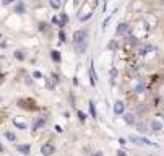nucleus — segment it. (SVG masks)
I'll return each instance as SVG.
<instances>
[{
	"label": "nucleus",
	"mask_w": 164,
	"mask_h": 156,
	"mask_svg": "<svg viewBox=\"0 0 164 156\" xmlns=\"http://www.w3.org/2000/svg\"><path fill=\"white\" fill-rule=\"evenodd\" d=\"M129 140L135 145H146V146H153V148H159V145L154 142H151L150 138H145V137H138V135H130Z\"/></svg>",
	"instance_id": "f257e3e1"
},
{
	"label": "nucleus",
	"mask_w": 164,
	"mask_h": 156,
	"mask_svg": "<svg viewBox=\"0 0 164 156\" xmlns=\"http://www.w3.org/2000/svg\"><path fill=\"white\" fill-rule=\"evenodd\" d=\"M73 47H75V51H77V54H84L88 49V38L73 41Z\"/></svg>",
	"instance_id": "f03ea898"
},
{
	"label": "nucleus",
	"mask_w": 164,
	"mask_h": 156,
	"mask_svg": "<svg viewBox=\"0 0 164 156\" xmlns=\"http://www.w3.org/2000/svg\"><path fill=\"white\" fill-rule=\"evenodd\" d=\"M54 151H55V146L52 145V143H44V145L41 146V153L42 156H52Z\"/></svg>",
	"instance_id": "7ed1b4c3"
},
{
	"label": "nucleus",
	"mask_w": 164,
	"mask_h": 156,
	"mask_svg": "<svg viewBox=\"0 0 164 156\" xmlns=\"http://www.w3.org/2000/svg\"><path fill=\"white\" fill-rule=\"evenodd\" d=\"M114 114L115 115L125 114V104H124V101H115L114 103Z\"/></svg>",
	"instance_id": "20e7f679"
},
{
	"label": "nucleus",
	"mask_w": 164,
	"mask_h": 156,
	"mask_svg": "<svg viewBox=\"0 0 164 156\" xmlns=\"http://www.w3.org/2000/svg\"><path fill=\"white\" fill-rule=\"evenodd\" d=\"M89 81H91L93 86H96V81H98V73H96V70H94V63H93V62H91V65H89Z\"/></svg>",
	"instance_id": "39448f33"
},
{
	"label": "nucleus",
	"mask_w": 164,
	"mask_h": 156,
	"mask_svg": "<svg viewBox=\"0 0 164 156\" xmlns=\"http://www.w3.org/2000/svg\"><path fill=\"white\" fill-rule=\"evenodd\" d=\"M127 31H129V24H127V23H122V21H120V23L117 24V29H115V36L127 34Z\"/></svg>",
	"instance_id": "423d86ee"
},
{
	"label": "nucleus",
	"mask_w": 164,
	"mask_h": 156,
	"mask_svg": "<svg viewBox=\"0 0 164 156\" xmlns=\"http://www.w3.org/2000/svg\"><path fill=\"white\" fill-rule=\"evenodd\" d=\"M15 13H20V15L26 13V5H25V2H21V0H18V2H16V5H15Z\"/></svg>",
	"instance_id": "0eeeda50"
},
{
	"label": "nucleus",
	"mask_w": 164,
	"mask_h": 156,
	"mask_svg": "<svg viewBox=\"0 0 164 156\" xmlns=\"http://www.w3.org/2000/svg\"><path fill=\"white\" fill-rule=\"evenodd\" d=\"M88 38V31L86 29H78V31L73 33V41H78V39H84Z\"/></svg>",
	"instance_id": "6e6552de"
},
{
	"label": "nucleus",
	"mask_w": 164,
	"mask_h": 156,
	"mask_svg": "<svg viewBox=\"0 0 164 156\" xmlns=\"http://www.w3.org/2000/svg\"><path fill=\"white\" fill-rule=\"evenodd\" d=\"M124 120H125L129 125H135V122H136V115H135V114H132V112H127V114L124 115Z\"/></svg>",
	"instance_id": "1a4fd4ad"
},
{
	"label": "nucleus",
	"mask_w": 164,
	"mask_h": 156,
	"mask_svg": "<svg viewBox=\"0 0 164 156\" xmlns=\"http://www.w3.org/2000/svg\"><path fill=\"white\" fill-rule=\"evenodd\" d=\"M150 128H151V132H159V130H163V122L153 120V122H151V125H150Z\"/></svg>",
	"instance_id": "9d476101"
},
{
	"label": "nucleus",
	"mask_w": 164,
	"mask_h": 156,
	"mask_svg": "<svg viewBox=\"0 0 164 156\" xmlns=\"http://www.w3.org/2000/svg\"><path fill=\"white\" fill-rule=\"evenodd\" d=\"M50 57H52L54 62H62V54H60V51H57V49H54V51H50Z\"/></svg>",
	"instance_id": "9b49d317"
},
{
	"label": "nucleus",
	"mask_w": 164,
	"mask_h": 156,
	"mask_svg": "<svg viewBox=\"0 0 164 156\" xmlns=\"http://www.w3.org/2000/svg\"><path fill=\"white\" fill-rule=\"evenodd\" d=\"M135 128L138 132L145 133V132H148V124H145V122H135Z\"/></svg>",
	"instance_id": "f8f14e48"
},
{
	"label": "nucleus",
	"mask_w": 164,
	"mask_h": 156,
	"mask_svg": "<svg viewBox=\"0 0 164 156\" xmlns=\"http://www.w3.org/2000/svg\"><path fill=\"white\" fill-rule=\"evenodd\" d=\"M16 150L20 153H23L25 156L29 155V151H31V148H29V145H16Z\"/></svg>",
	"instance_id": "ddd939ff"
},
{
	"label": "nucleus",
	"mask_w": 164,
	"mask_h": 156,
	"mask_svg": "<svg viewBox=\"0 0 164 156\" xmlns=\"http://www.w3.org/2000/svg\"><path fill=\"white\" fill-rule=\"evenodd\" d=\"M88 108H89V114H91V117H93V119L98 117V112H96V108H94V101H89V103H88Z\"/></svg>",
	"instance_id": "4468645a"
},
{
	"label": "nucleus",
	"mask_w": 164,
	"mask_h": 156,
	"mask_svg": "<svg viewBox=\"0 0 164 156\" xmlns=\"http://www.w3.org/2000/svg\"><path fill=\"white\" fill-rule=\"evenodd\" d=\"M49 5L54 10H60L62 8V0H49Z\"/></svg>",
	"instance_id": "2eb2a0df"
},
{
	"label": "nucleus",
	"mask_w": 164,
	"mask_h": 156,
	"mask_svg": "<svg viewBox=\"0 0 164 156\" xmlns=\"http://www.w3.org/2000/svg\"><path fill=\"white\" fill-rule=\"evenodd\" d=\"M115 13H117V8H115V10H114V11H112V13H111V15H109V16H107V18H106V20H104V21H102V26H101V28H102V29H106V28H107V24H109V21H111V20H112V18H114V16H115Z\"/></svg>",
	"instance_id": "dca6fc26"
},
{
	"label": "nucleus",
	"mask_w": 164,
	"mask_h": 156,
	"mask_svg": "<svg viewBox=\"0 0 164 156\" xmlns=\"http://www.w3.org/2000/svg\"><path fill=\"white\" fill-rule=\"evenodd\" d=\"M59 18H60V21H62V24H63V28L67 26V23H68V15H67V11H60L59 13Z\"/></svg>",
	"instance_id": "f3484780"
},
{
	"label": "nucleus",
	"mask_w": 164,
	"mask_h": 156,
	"mask_svg": "<svg viewBox=\"0 0 164 156\" xmlns=\"http://www.w3.org/2000/svg\"><path fill=\"white\" fill-rule=\"evenodd\" d=\"M44 117H41V119H36L34 120V124H33V130H38L39 127H42V125H44Z\"/></svg>",
	"instance_id": "a211bd4d"
},
{
	"label": "nucleus",
	"mask_w": 164,
	"mask_h": 156,
	"mask_svg": "<svg viewBox=\"0 0 164 156\" xmlns=\"http://www.w3.org/2000/svg\"><path fill=\"white\" fill-rule=\"evenodd\" d=\"M50 21H52V24H55V26H59L60 29H63V24H62V21H60V18L57 16V15H54Z\"/></svg>",
	"instance_id": "6ab92c4d"
},
{
	"label": "nucleus",
	"mask_w": 164,
	"mask_h": 156,
	"mask_svg": "<svg viewBox=\"0 0 164 156\" xmlns=\"http://www.w3.org/2000/svg\"><path fill=\"white\" fill-rule=\"evenodd\" d=\"M13 56H15V59H16V60H20V62H21V60H25V59H26V56H25V52H23V51H15V54H13Z\"/></svg>",
	"instance_id": "aec40b11"
},
{
	"label": "nucleus",
	"mask_w": 164,
	"mask_h": 156,
	"mask_svg": "<svg viewBox=\"0 0 164 156\" xmlns=\"http://www.w3.org/2000/svg\"><path fill=\"white\" fill-rule=\"evenodd\" d=\"M5 138L10 140V142H16V135L13 132H5Z\"/></svg>",
	"instance_id": "412c9836"
},
{
	"label": "nucleus",
	"mask_w": 164,
	"mask_h": 156,
	"mask_svg": "<svg viewBox=\"0 0 164 156\" xmlns=\"http://www.w3.org/2000/svg\"><path fill=\"white\" fill-rule=\"evenodd\" d=\"M77 115H78V120L80 122H83V124L86 122V114L83 111H77Z\"/></svg>",
	"instance_id": "4be33fe9"
},
{
	"label": "nucleus",
	"mask_w": 164,
	"mask_h": 156,
	"mask_svg": "<svg viewBox=\"0 0 164 156\" xmlns=\"http://www.w3.org/2000/svg\"><path fill=\"white\" fill-rule=\"evenodd\" d=\"M146 90V86H145V83H138L135 86V93H143V91Z\"/></svg>",
	"instance_id": "5701e85b"
},
{
	"label": "nucleus",
	"mask_w": 164,
	"mask_h": 156,
	"mask_svg": "<svg viewBox=\"0 0 164 156\" xmlns=\"http://www.w3.org/2000/svg\"><path fill=\"white\" fill-rule=\"evenodd\" d=\"M13 124H15V127H18V128H20V130H25V128H28V125H26V124H23V122L13 120Z\"/></svg>",
	"instance_id": "b1692460"
},
{
	"label": "nucleus",
	"mask_w": 164,
	"mask_h": 156,
	"mask_svg": "<svg viewBox=\"0 0 164 156\" xmlns=\"http://www.w3.org/2000/svg\"><path fill=\"white\" fill-rule=\"evenodd\" d=\"M91 18H93V11H89V13H86L84 16H81L80 20H81V23H86V21H89Z\"/></svg>",
	"instance_id": "393cba45"
},
{
	"label": "nucleus",
	"mask_w": 164,
	"mask_h": 156,
	"mask_svg": "<svg viewBox=\"0 0 164 156\" xmlns=\"http://www.w3.org/2000/svg\"><path fill=\"white\" fill-rule=\"evenodd\" d=\"M59 39H60V42L67 41V36H65V31H63V29H60V31H59Z\"/></svg>",
	"instance_id": "a878e982"
},
{
	"label": "nucleus",
	"mask_w": 164,
	"mask_h": 156,
	"mask_svg": "<svg viewBox=\"0 0 164 156\" xmlns=\"http://www.w3.org/2000/svg\"><path fill=\"white\" fill-rule=\"evenodd\" d=\"M33 76H34L36 80H41V78H42V73L41 72H34V73H33Z\"/></svg>",
	"instance_id": "bb28decb"
},
{
	"label": "nucleus",
	"mask_w": 164,
	"mask_h": 156,
	"mask_svg": "<svg viewBox=\"0 0 164 156\" xmlns=\"http://www.w3.org/2000/svg\"><path fill=\"white\" fill-rule=\"evenodd\" d=\"M52 80L55 81V83H59V81H60V76L57 75V73H52Z\"/></svg>",
	"instance_id": "cd10ccee"
},
{
	"label": "nucleus",
	"mask_w": 164,
	"mask_h": 156,
	"mask_svg": "<svg viewBox=\"0 0 164 156\" xmlns=\"http://www.w3.org/2000/svg\"><path fill=\"white\" fill-rule=\"evenodd\" d=\"M13 2H16V0H2V5H10Z\"/></svg>",
	"instance_id": "c85d7f7f"
},
{
	"label": "nucleus",
	"mask_w": 164,
	"mask_h": 156,
	"mask_svg": "<svg viewBox=\"0 0 164 156\" xmlns=\"http://www.w3.org/2000/svg\"><path fill=\"white\" fill-rule=\"evenodd\" d=\"M45 26H47L45 23H39V29H41V31H44V29H45Z\"/></svg>",
	"instance_id": "c756f323"
},
{
	"label": "nucleus",
	"mask_w": 164,
	"mask_h": 156,
	"mask_svg": "<svg viewBox=\"0 0 164 156\" xmlns=\"http://www.w3.org/2000/svg\"><path fill=\"white\" fill-rule=\"evenodd\" d=\"M119 143H120V145H125V143H127V140H125V138H122V137H120V138H119Z\"/></svg>",
	"instance_id": "7c9ffc66"
},
{
	"label": "nucleus",
	"mask_w": 164,
	"mask_h": 156,
	"mask_svg": "<svg viewBox=\"0 0 164 156\" xmlns=\"http://www.w3.org/2000/svg\"><path fill=\"white\" fill-rule=\"evenodd\" d=\"M117 156H127V155L122 151V150H119V151H117Z\"/></svg>",
	"instance_id": "2f4dec72"
},
{
	"label": "nucleus",
	"mask_w": 164,
	"mask_h": 156,
	"mask_svg": "<svg viewBox=\"0 0 164 156\" xmlns=\"http://www.w3.org/2000/svg\"><path fill=\"white\" fill-rule=\"evenodd\" d=\"M91 156H102V151H96V153H93Z\"/></svg>",
	"instance_id": "473e14b6"
},
{
	"label": "nucleus",
	"mask_w": 164,
	"mask_h": 156,
	"mask_svg": "<svg viewBox=\"0 0 164 156\" xmlns=\"http://www.w3.org/2000/svg\"><path fill=\"white\" fill-rule=\"evenodd\" d=\"M55 132H59V133L62 132V127H60V125H55Z\"/></svg>",
	"instance_id": "72a5a7b5"
},
{
	"label": "nucleus",
	"mask_w": 164,
	"mask_h": 156,
	"mask_svg": "<svg viewBox=\"0 0 164 156\" xmlns=\"http://www.w3.org/2000/svg\"><path fill=\"white\" fill-rule=\"evenodd\" d=\"M0 151H4V146H2V145H0Z\"/></svg>",
	"instance_id": "f704fd0d"
},
{
	"label": "nucleus",
	"mask_w": 164,
	"mask_h": 156,
	"mask_svg": "<svg viewBox=\"0 0 164 156\" xmlns=\"http://www.w3.org/2000/svg\"><path fill=\"white\" fill-rule=\"evenodd\" d=\"M104 2H106V0H104Z\"/></svg>",
	"instance_id": "c9c22d12"
}]
</instances>
